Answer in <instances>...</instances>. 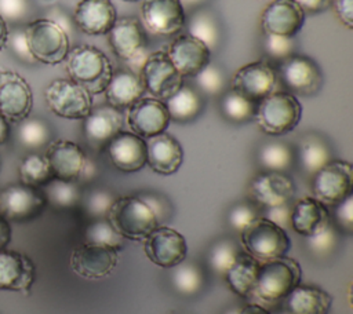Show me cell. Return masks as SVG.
Masks as SVG:
<instances>
[{
	"label": "cell",
	"instance_id": "cell-1",
	"mask_svg": "<svg viewBox=\"0 0 353 314\" xmlns=\"http://www.w3.org/2000/svg\"><path fill=\"white\" fill-rule=\"evenodd\" d=\"M66 73L69 78L91 95L102 94L113 74L110 59L99 48L90 44H79L69 50L66 58Z\"/></svg>",
	"mask_w": 353,
	"mask_h": 314
},
{
	"label": "cell",
	"instance_id": "cell-2",
	"mask_svg": "<svg viewBox=\"0 0 353 314\" xmlns=\"http://www.w3.org/2000/svg\"><path fill=\"white\" fill-rule=\"evenodd\" d=\"M302 275L301 266L292 258L281 256L259 264L252 297L261 303L283 300L296 285Z\"/></svg>",
	"mask_w": 353,
	"mask_h": 314
},
{
	"label": "cell",
	"instance_id": "cell-3",
	"mask_svg": "<svg viewBox=\"0 0 353 314\" xmlns=\"http://www.w3.org/2000/svg\"><path fill=\"white\" fill-rule=\"evenodd\" d=\"M302 105L288 91H273L256 103L255 121L262 132L277 136L292 131L301 121Z\"/></svg>",
	"mask_w": 353,
	"mask_h": 314
},
{
	"label": "cell",
	"instance_id": "cell-4",
	"mask_svg": "<svg viewBox=\"0 0 353 314\" xmlns=\"http://www.w3.org/2000/svg\"><path fill=\"white\" fill-rule=\"evenodd\" d=\"M105 219L123 238L135 241H143L159 226L154 215L138 194L114 198Z\"/></svg>",
	"mask_w": 353,
	"mask_h": 314
},
{
	"label": "cell",
	"instance_id": "cell-5",
	"mask_svg": "<svg viewBox=\"0 0 353 314\" xmlns=\"http://www.w3.org/2000/svg\"><path fill=\"white\" fill-rule=\"evenodd\" d=\"M25 37L33 59L44 65L65 61L69 50V34L52 19L37 18L25 25Z\"/></svg>",
	"mask_w": 353,
	"mask_h": 314
},
{
	"label": "cell",
	"instance_id": "cell-6",
	"mask_svg": "<svg viewBox=\"0 0 353 314\" xmlns=\"http://www.w3.org/2000/svg\"><path fill=\"white\" fill-rule=\"evenodd\" d=\"M240 241L244 252L259 263L285 256L291 247L287 231L263 216L255 218L240 231Z\"/></svg>",
	"mask_w": 353,
	"mask_h": 314
},
{
	"label": "cell",
	"instance_id": "cell-7",
	"mask_svg": "<svg viewBox=\"0 0 353 314\" xmlns=\"http://www.w3.org/2000/svg\"><path fill=\"white\" fill-rule=\"evenodd\" d=\"M50 112L69 120L84 118L92 109V95L70 78L52 80L44 90Z\"/></svg>",
	"mask_w": 353,
	"mask_h": 314
},
{
	"label": "cell",
	"instance_id": "cell-8",
	"mask_svg": "<svg viewBox=\"0 0 353 314\" xmlns=\"http://www.w3.org/2000/svg\"><path fill=\"white\" fill-rule=\"evenodd\" d=\"M138 74L145 91L163 102L171 98L185 83V77L175 69L164 50L149 52Z\"/></svg>",
	"mask_w": 353,
	"mask_h": 314
},
{
	"label": "cell",
	"instance_id": "cell-9",
	"mask_svg": "<svg viewBox=\"0 0 353 314\" xmlns=\"http://www.w3.org/2000/svg\"><path fill=\"white\" fill-rule=\"evenodd\" d=\"M352 189L353 168L349 161L331 160L313 175V198L325 207L339 204L352 194Z\"/></svg>",
	"mask_w": 353,
	"mask_h": 314
},
{
	"label": "cell",
	"instance_id": "cell-10",
	"mask_svg": "<svg viewBox=\"0 0 353 314\" xmlns=\"http://www.w3.org/2000/svg\"><path fill=\"white\" fill-rule=\"evenodd\" d=\"M106 36L109 47L117 58L127 63L138 65L141 69L149 52L146 50V33L139 19L134 17L117 18Z\"/></svg>",
	"mask_w": 353,
	"mask_h": 314
},
{
	"label": "cell",
	"instance_id": "cell-11",
	"mask_svg": "<svg viewBox=\"0 0 353 314\" xmlns=\"http://www.w3.org/2000/svg\"><path fill=\"white\" fill-rule=\"evenodd\" d=\"M276 73L287 91L295 96H313L323 85L320 66L312 58L298 52L279 62Z\"/></svg>",
	"mask_w": 353,
	"mask_h": 314
},
{
	"label": "cell",
	"instance_id": "cell-12",
	"mask_svg": "<svg viewBox=\"0 0 353 314\" xmlns=\"http://www.w3.org/2000/svg\"><path fill=\"white\" fill-rule=\"evenodd\" d=\"M142 28L156 36H174L185 28L186 11L179 0H141Z\"/></svg>",
	"mask_w": 353,
	"mask_h": 314
},
{
	"label": "cell",
	"instance_id": "cell-13",
	"mask_svg": "<svg viewBox=\"0 0 353 314\" xmlns=\"http://www.w3.org/2000/svg\"><path fill=\"white\" fill-rule=\"evenodd\" d=\"M143 252L156 266L172 269L185 260L188 244L179 231L161 224L143 240Z\"/></svg>",
	"mask_w": 353,
	"mask_h": 314
},
{
	"label": "cell",
	"instance_id": "cell-14",
	"mask_svg": "<svg viewBox=\"0 0 353 314\" xmlns=\"http://www.w3.org/2000/svg\"><path fill=\"white\" fill-rule=\"evenodd\" d=\"M119 252L113 247L83 242L70 255L72 270L85 280H99L109 275L119 263Z\"/></svg>",
	"mask_w": 353,
	"mask_h": 314
},
{
	"label": "cell",
	"instance_id": "cell-15",
	"mask_svg": "<svg viewBox=\"0 0 353 314\" xmlns=\"http://www.w3.org/2000/svg\"><path fill=\"white\" fill-rule=\"evenodd\" d=\"M33 94L29 83L17 72L0 70V113L10 123L29 117Z\"/></svg>",
	"mask_w": 353,
	"mask_h": 314
},
{
	"label": "cell",
	"instance_id": "cell-16",
	"mask_svg": "<svg viewBox=\"0 0 353 314\" xmlns=\"http://www.w3.org/2000/svg\"><path fill=\"white\" fill-rule=\"evenodd\" d=\"M46 207V198L37 187L12 183L0 190V215L11 220H28Z\"/></svg>",
	"mask_w": 353,
	"mask_h": 314
},
{
	"label": "cell",
	"instance_id": "cell-17",
	"mask_svg": "<svg viewBox=\"0 0 353 314\" xmlns=\"http://www.w3.org/2000/svg\"><path fill=\"white\" fill-rule=\"evenodd\" d=\"M277 81L276 67L263 59L241 66L232 77V90L254 102H259L274 91Z\"/></svg>",
	"mask_w": 353,
	"mask_h": 314
},
{
	"label": "cell",
	"instance_id": "cell-18",
	"mask_svg": "<svg viewBox=\"0 0 353 314\" xmlns=\"http://www.w3.org/2000/svg\"><path fill=\"white\" fill-rule=\"evenodd\" d=\"M295 190L294 180L285 172L263 171L255 175L248 185V196L263 208L290 204Z\"/></svg>",
	"mask_w": 353,
	"mask_h": 314
},
{
	"label": "cell",
	"instance_id": "cell-19",
	"mask_svg": "<svg viewBox=\"0 0 353 314\" xmlns=\"http://www.w3.org/2000/svg\"><path fill=\"white\" fill-rule=\"evenodd\" d=\"M170 121L167 106L160 99L142 96L128 107L127 124L131 132L143 139L164 132Z\"/></svg>",
	"mask_w": 353,
	"mask_h": 314
},
{
	"label": "cell",
	"instance_id": "cell-20",
	"mask_svg": "<svg viewBox=\"0 0 353 314\" xmlns=\"http://www.w3.org/2000/svg\"><path fill=\"white\" fill-rule=\"evenodd\" d=\"M306 14L295 0H273L261 14L263 33L295 37L305 23Z\"/></svg>",
	"mask_w": 353,
	"mask_h": 314
},
{
	"label": "cell",
	"instance_id": "cell-21",
	"mask_svg": "<svg viewBox=\"0 0 353 314\" xmlns=\"http://www.w3.org/2000/svg\"><path fill=\"white\" fill-rule=\"evenodd\" d=\"M211 54L204 43L188 33L176 36L167 50L170 61L183 77H194L211 62Z\"/></svg>",
	"mask_w": 353,
	"mask_h": 314
},
{
	"label": "cell",
	"instance_id": "cell-22",
	"mask_svg": "<svg viewBox=\"0 0 353 314\" xmlns=\"http://www.w3.org/2000/svg\"><path fill=\"white\" fill-rule=\"evenodd\" d=\"M54 178L76 182L80 178L87 156L74 142L68 139H55L47 145L44 153Z\"/></svg>",
	"mask_w": 353,
	"mask_h": 314
},
{
	"label": "cell",
	"instance_id": "cell-23",
	"mask_svg": "<svg viewBox=\"0 0 353 314\" xmlns=\"http://www.w3.org/2000/svg\"><path fill=\"white\" fill-rule=\"evenodd\" d=\"M105 147L110 163L121 172H137L146 165V140L134 132H119Z\"/></svg>",
	"mask_w": 353,
	"mask_h": 314
},
{
	"label": "cell",
	"instance_id": "cell-24",
	"mask_svg": "<svg viewBox=\"0 0 353 314\" xmlns=\"http://www.w3.org/2000/svg\"><path fill=\"white\" fill-rule=\"evenodd\" d=\"M117 19L110 0H80L73 12V23L90 36L106 34Z\"/></svg>",
	"mask_w": 353,
	"mask_h": 314
},
{
	"label": "cell",
	"instance_id": "cell-25",
	"mask_svg": "<svg viewBox=\"0 0 353 314\" xmlns=\"http://www.w3.org/2000/svg\"><path fill=\"white\" fill-rule=\"evenodd\" d=\"M36 269L29 256L0 249V289L28 293L34 282Z\"/></svg>",
	"mask_w": 353,
	"mask_h": 314
},
{
	"label": "cell",
	"instance_id": "cell-26",
	"mask_svg": "<svg viewBox=\"0 0 353 314\" xmlns=\"http://www.w3.org/2000/svg\"><path fill=\"white\" fill-rule=\"evenodd\" d=\"M83 131L87 142L94 147H105L123 128V113L110 105L92 107L83 118Z\"/></svg>",
	"mask_w": 353,
	"mask_h": 314
},
{
	"label": "cell",
	"instance_id": "cell-27",
	"mask_svg": "<svg viewBox=\"0 0 353 314\" xmlns=\"http://www.w3.org/2000/svg\"><path fill=\"white\" fill-rule=\"evenodd\" d=\"M146 140V164L160 175L175 174L183 161L181 143L170 134L161 132Z\"/></svg>",
	"mask_w": 353,
	"mask_h": 314
},
{
	"label": "cell",
	"instance_id": "cell-28",
	"mask_svg": "<svg viewBox=\"0 0 353 314\" xmlns=\"http://www.w3.org/2000/svg\"><path fill=\"white\" fill-rule=\"evenodd\" d=\"M103 92L108 105L123 110L128 109L131 105L139 101L146 91L137 72L121 69L113 72L110 81Z\"/></svg>",
	"mask_w": 353,
	"mask_h": 314
},
{
	"label": "cell",
	"instance_id": "cell-29",
	"mask_svg": "<svg viewBox=\"0 0 353 314\" xmlns=\"http://www.w3.org/2000/svg\"><path fill=\"white\" fill-rule=\"evenodd\" d=\"M331 220L325 205L313 197H303L291 207V227L303 237L320 231Z\"/></svg>",
	"mask_w": 353,
	"mask_h": 314
},
{
	"label": "cell",
	"instance_id": "cell-30",
	"mask_svg": "<svg viewBox=\"0 0 353 314\" xmlns=\"http://www.w3.org/2000/svg\"><path fill=\"white\" fill-rule=\"evenodd\" d=\"M283 303L288 314H328L332 297L321 288L296 285L283 299Z\"/></svg>",
	"mask_w": 353,
	"mask_h": 314
},
{
	"label": "cell",
	"instance_id": "cell-31",
	"mask_svg": "<svg viewBox=\"0 0 353 314\" xmlns=\"http://www.w3.org/2000/svg\"><path fill=\"white\" fill-rule=\"evenodd\" d=\"M259 262L245 252H239L236 260L223 274L229 288L241 297H252L259 270Z\"/></svg>",
	"mask_w": 353,
	"mask_h": 314
},
{
	"label": "cell",
	"instance_id": "cell-32",
	"mask_svg": "<svg viewBox=\"0 0 353 314\" xmlns=\"http://www.w3.org/2000/svg\"><path fill=\"white\" fill-rule=\"evenodd\" d=\"M296 158L306 175H314L320 168L332 160L328 143L319 135L310 134L301 139L296 150Z\"/></svg>",
	"mask_w": 353,
	"mask_h": 314
},
{
	"label": "cell",
	"instance_id": "cell-33",
	"mask_svg": "<svg viewBox=\"0 0 353 314\" xmlns=\"http://www.w3.org/2000/svg\"><path fill=\"white\" fill-rule=\"evenodd\" d=\"M170 120L176 123L193 121L203 109L201 94L192 85L182 84V87L167 101H164Z\"/></svg>",
	"mask_w": 353,
	"mask_h": 314
},
{
	"label": "cell",
	"instance_id": "cell-34",
	"mask_svg": "<svg viewBox=\"0 0 353 314\" xmlns=\"http://www.w3.org/2000/svg\"><path fill=\"white\" fill-rule=\"evenodd\" d=\"M188 34L204 43L212 52L221 41V26L216 17L208 10H196L186 21Z\"/></svg>",
	"mask_w": 353,
	"mask_h": 314
},
{
	"label": "cell",
	"instance_id": "cell-35",
	"mask_svg": "<svg viewBox=\"0 0 353 314\" xmlns=\"http://www.w3.org/2000/svg\"><path fill=\"white\" fill-rule=\"evenodd\" d=\"M258 161L263 171L285 172L292 167L295 154L291 146L284 142H268L259 149Z\"/></svg>",
	"mask_w": 353,
	"mask_h": 314
},
{
	"label": "cell",
	"instance_id": "cell-36",
	"mask_svg": "<svg viewBox=\"0 0 353 314\" xmlns=\"http://www.w3.org/2000/svg\"><path fill=\"white\" fill-rule=\"evenodd\" d=\"M41 193L46 202L57 208H72L81 200V191L76 182L58 178H52L41 186Z\"/></svg>",
	"mask_w": 353,
	"mask_h": 314
},
{
	"label": "cell",
	"instance_id": "cell-37",
	"mask_svg": "<svg viewBox=\"0 0 353 314\" xmlns=\"http://www.w3.org/2000/svg\"><path fill=\"white\" fill-rule=\"evenodd\" d=\"M18 176L21 183L37 189L54 178L46 156L39 153H29L22 158L18 167Z\"/></svg>",
	"mask_w": 353,
	"mask_h": 314
},
{
	"label": "cell",
	"instance_id": "cell-38",
	"mask_svg": "<svg viewBox=\"0 0 353 314\" xmlns=\"http://www.w3.org/2000/svg\"><path fill=\"white\" fill-rule=\"evenodd\" d=\"M219 107L225 118H228L229 121L245 123L254 118L256 102L230 88L221 95Z\"/></svg>",
	"mask_w": 353,
	"mask_h": 314
},
{
	"label": "cell",
	"instance_id": "cell-39",
	"mask_svg": "<svg viewBox=\"0 0 353 314\" xmlns=\"http://www.w3.org/2000/svg\"><path fill=\"white\" fill-rule=\"evenodd\" d=\"M17 138L26 149H41L51 142V128L43 118L26 117L18 123Z\"/></svg>",
	"mask_w": 353,
	"mask_h": 314
},
{
	"label": "cell",
	"instance_id": "cell-40",
	"mask_svg": "<svg viewBox=\"0 0 353 314\" xmlns=\"http://www.w3.org/2000/svg\"><path fill=\"white\" fill-rule=\"evenodd\" d=\"M171 281L174 288L182 295H194L201 289L203 274L200 267L193 263H186L185 260L178 266L172 267Z\"/></svg>",
	"mask_w": 353,
	"mask_h": 314
},
{
	"label": "cell",
	"instance_id": "cell-41",
	"mask_svg": "<svg viewBox=\"0 0 353 314\" xmlns=\"http://www.w3.org/2000/svg\"><path fill=\"white\" fill-rule=\"evenodd\" d=\"M193 78L197 85L196 90L210 96L222 95L228 84L223 69L211 62L205 67H203Z\"/></svg>",
	"mask_w": 353,
	"mask_h": 314
},
{
	"label": "cell",
	"instance_id": "cell-42",
	"mask_svg": "<svg viewBox=\"0 0 353 314\" xmlns=\"http://www.w3.org/2000/svg\"><path fill=\"white\" fill-rule=\"evenodd\" d=\"M84 242L108 245L116 249L123 248L124 238L110 226L106 219H95L92 223H90L84 231Z\"/></svg>",
	"mask_w": 353,
	"mask_h": 314
},
{
	"label": "cell",
	"instance_id": "cell-43",
	"mask_svg": "<svg viewBox=\"0 0 353 314\" xmlns=\"http://www.w3.org/2000/svg\"><path fill=\"white\" fill-rule=\"evenodd\" d=\"M262 50L269 59L279 63L296 52V40L295 37L263 33Z\"/></svg>",
	"mask_w": 353,
	"mask_h": 314
},
{
	"label": "cell",
	"instance_id": "cell-44",
	"mask_svg": "<svg viewBox=\"0 0 353 314\" xmlns=\"http://www.w3.org/2000/svg\"><path fill=\"white\" fill-rule=\"evenodd\" d=\"M239 249L234 242L222 240L214 244L208 252V266L218 274H225L233 264L239 255Z\"/></svg>",
	"mask_w": 353,
	"mask_h": 314
},
{
	"label": "cell",
	"instance_id": "cell-45",
	"mask_svg": "<svg viewBox=\"0 0 353 314\" xmlns=\"http://www.w3.org/2000/svg\"><path fill=\"white\" fill-rule=\"evenodd\" d=\"M116 197L105 189H94L83 198V207L88 216L94 219H105L106 213Z\"/></svg>",
	"mask_w": 353,
	"mask_h": 314
},
{
	"label": "cell",
	"instance_id": "cell-46",
	"mask_svg": "<svg viewBox=\"0 0 353 314\" xmlns=\"http://www.w3.org/2000/svg\"><path fill=\"white\" fill-rule=\"evenodd\" d=\"M32 15L30 0H0V17L10 26H18L29 21Z\"/></svg>",
	"mask_w": 353,
	"mask_h": 314
},
{
	"label": "cell",
	"instance_id": "cell-47",
	"mask_svg": "<svg viewBox=\"0 0 353 314\" xmlns=\"http://www.w3.org/2000/svg\"><path fill=\"white\" fill-rule=\"evenodd\" d=\"M305 242H306L307 249L312 253H314L317 256H324L335 249V247L338 244V233H336L335 227L331 223H328L320 231H317L309 237H305Z\"/></svg>",
	"mask_w": 353,
	"mask_h": 314
},
{
	"label": "cell",
	"instance_id": "cell-48",
	"mask_svg": "<svg viewBox=\"0 0 353 314\" xmlns=\"http://www.w3.org/2000/svg\"><path fill=\"white\" fill-rule=\"evenodd\" d=\"M15 59L25 65H34L37 63L28 47L26 37H25V25L11 26L8 28V37H7V47H6Z\"/></svg>",
	"mask_w": 353,
	"mask_h": 314
},
{
	"label": "cell",
	"instance_id": "cell-49",
	"mask_svg": "<svg viewBox=\"0 0 353 314\" xmlns=\"http://www.w3.org/2000/svg\"><path fill=\"white\" fill-rule=\"evenodd\" d=\"M258 216L259 215H258L256 209L251 204L239 202L230 208V211L228 213V222L234 230L241 231Z\"/></svg>",
	"mask_w": 353,
	"mask_h": 314
},
{
	"label": "cell",
	"instance_id": "cell-50",
	"mask_svg": "<svg viewBox=\"0 0 353 314\" xmlns=\"http://www.w3.org/2000/svg\"><path fill=\"white\" fill-rule=\"evenodd\" d=\"M138 197L149 207V209L154 215L159 226H161V223L171 213V207H170V202L165 200V197H163L157 193H139Z\"/></svg>",
	"mask_w": 353,
	"mask_h": 314
},
{
	"label": "cell",
	"instance_id": "cell-51",
	"mask_svg": "<svg viewBox=\"0 0 353 314\" xmlns=\"http://www.w3.org/2000/svg\"><path fill=\"white\" fill-rule=\"evenodd\" d=\"M335 219L343 230L346 231L352 230L353 227V196L352 194L335 205Z\"/></svg>",
	"mask_w": 353,
	"mask_h": 314
},
{
	"label": "cell",
	"instance_id": "cell-52",
	"mask_svg": "<svg viewBox=\"0 0 353 314\" xmlns=\"http://www.w3.org/2000/svg\"><path fill=\"white\" fill-rule=\"evenodd\" d=\"M262 216L269 219L270 222H273L274 224L280 226L284 230L287 227H291V207L288 204L265 208V212Z\"/></svg>",
	"mask_w": 353,
	"mask_h": 314
},
{
	"label": "cell",
	"instance_id": "cell-53",
	"mask_svg": "<svg viewBox=\"0 0 353 314\" xmlns=\"http://www.w3.org/2000/svg\"><path fill=\"white\" fill-rule=\"evenodd\" d=\"M331 7L338 21L347 29H353V0H332Z\"/></svg>",
	"mask_w": 353,
	"mask_h": 314
},
{
	"label": "cell",
	"instance_id": "cell-54",
	"mask_svg": "<svg viewBox=\"0 0 353 314\" xmlns=\"http://www.w3.org/2000/svg\"><path fill=\"white\" fill-rule=\"evenodd\" d=\"M305 14H320L331 8L332 0H295Z\"/></svg>",
	"mask_w": 353,
	"mask_h": 314
},
{
	"label": "cell",
	"instance_id": "cell-55",
	"mask_svg": "<svg viewBox=\"0 0 353 314\" xmlns=\"http://www.w3.org/2000/svg\"><path fill=\"white\" fill-rule=\"evenodd\" d=\"M11 240V227L4 216L0 215V249H4Z\"/></svg>",
	"mask_w": 353,
	"mask_h": 314
},
{
	"label": "cell",
	"instance_id": "cell-56",
	"mask_svg": "<svg viewBox=\"0 0 353 314\" xmlns=\"http://www.w3.org/2000/svg\"><path fill=\"white\" fill-rule=\"evenodd\" d=\"M95 174H97L95 163H94L90 157H87L85 164H84V167H83V171H81V174H80L79 180H90V179H92V178L95 176Z\"/></svg>",
	"mask_w": 353,
	"mask_h": 314
},
{
	"label": "cell",
	"instance_id": "cell-57",
	"mask_svg": "<svg viewBox=\"0 0 353 314\" xmlns=\"http://www.w3.org/2000/svg\"><path fill=\"white\" fill-rule=\"evenodd\" d=\"M239 314H270V311H268L263 306H261L258 303H250V304H245L244 307H241Z\"/></svg>",
	"mask_w": 353,
	"mask_h": 314
},
{
	"label": "cell",
	"instance_id": "cell-58",
	"mask_svg": "<svg viewBox=\"0 0 353 314\" xmlns=\"http://www.w3.org/2000/svg\"><path fill=\"white\" fill-rule=\"evenodd\" d=\"M10 135V125L8 121L6 120V117L0 113V145L6 143Z\"/></svg>",
	"mask_w": 353,
	"mask_h": 314
},
{
	"label": "cell",
	"instance_id": "cell-59",
	"mask_svg": "<svg viewBox=\"0 0 353 314\" xmlns=\"http://www.w3.org/2000/svg\"><path fill=\"white\" fill-rule=\"evenodd\" d=\"M8 25L6 21L0 17V51L6 50L7 47V37H8Z\"/></svg>",
	"mask_w": 353,
	"mask_h": 314
},
{
	"label": "cell",
	"instance_id": "cell-60",
	"mask_svg": "<svg viewBox=\"0 0 353 314\" xmlns=\"http://www.w3.org/2000/svg\"><path fill=\"white\" fill-rule=\"evenodd\" d=\"M179 1L182 3L183 8L186 10V7H188V8H197L199 6H201L203 3H205L207 0H179Z\"/></svg>",
	"mask_w": 353,
	"mask_h": 314
},
{
	"label": "cell",
	"instance_id": "cell-61",
	"mask_svg": "<svg viewBox=\"0 0 353 314\" xmlns=\"http://www.w3.org/2000/svg\"><path fill=\"white\" fill-rule=\"evenodd\" d=\"M239 311H240V308H239V307H234V308L228 310L225 314H239Z\"/></svg>",
	"mask_w": 353,
	"mask_h": 314
},
{
	"label": "cell",
	"instance_id": "cell-62",
	"mask_svg": "<svg viewBox=\"0 0 353 314\" xmlns=\"http://www.w3.org/2000/svg\"><path fill=\"white\" fill-rule=\"evenodd\" d=\"M279 314H288V313H287V311H280Z\"/></svg>",
	"mask_w": 353,
	"mask_h": 314
},
{
	"label": "cell",
	"instance_id": "cell-63",
	"mask_svg": "<svg viewBox=\"0 0 353 314\" xmlns=\"http://www.w3.org/2000/svg\"><path fill=\"white\" fill-rule=\"evenodd\" d=\"M124 1H141V0H124Z\"/></svg>",
	"mask_w": 353,
	"mask_h": 314
}]
</instances>
